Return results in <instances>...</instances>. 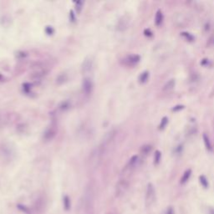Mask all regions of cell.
Returning <instances> with one entry per match:
<instances>
[{
	"mask_svg": "<svg viewBox=\"0 0 214 214\" xmlns=\"http://www.w3.org/2000/svg\"><path fill=\"white\" fill-rule=\"evenodd\" d=\"M141 60V57L137 54H128L121 59V64L125 66L133 67L136 65Z\"/></svg>",
	"mask_w": 214,
	"mask_h": 214,
	"instance_id": "1",
	"label": "cell"
},
{
	"mask_svg": "<svg viewBox=\"0 0 214 214\" xmlns=\"http://www.w3.org/2000/svg\"><path fill=\"white\" fill-rule=\"evenodd\" d=\"M82 90L86 95H90L93 90V83L90 78H86L83 79L82 82Z\"/></svg>",
	"mask_w": 214,
	"mask_h": 214,
	"instance_id": "2",
	"label": "cell"
},
{
	"mask_svg": "<svg viewBox=\"0 0 214 214\" xmlns=\"http://www.w3.org/2000/svg\"><path fill=\"white\" fill-rule=\"evenodd\" d=\"M154 197H155V189L151 183H149L146 190V202L148 203H151L154 200Z\"/></svg>",
	"mask_w": 214,
	"mask_h": 214,
	"instance_id": "3",
	"label": "cell"
},
{
	"mask_svg": "<svg viewBox=\"0 0 214 214\" xmlns=\"http://www.w3.org/2000/svg\"><path fill=\"white\" fill-rule=\"evenodd\" d=\"M92 67H93V60L91 58H87L82 64V72L85 74L89 73L92 70Z\"/></svg>",
	"mask_w": 214,
	"mask_h": 214,
	"instance_id": "4",
	"label": "cell"
},
{
	"mask_svg": "<svg viewBox=\"0 0 214 214\" xmlns=\"http://www.w3.org/2000/svg\"><path fill=\"white\" fill-rule=\"evenodd\" d=\"M56 132H57V130H56L55 126H51V127H50L46 131H45L44 136H43V138L46 140V141L52 140L54 136H55Z\"/></svg>",
	"mask_w": 214,
	"mask_h": 214,
	"instance_id": "5",
	"label": "cell"
},
{
	"mask_svg": "<svg viewBox=\"0 0 214 214\" xmlns=\"http://www.w3.org/2000/svg\"><path fill=\"white\" fill-rule=\"evenodd\" d=\"M191 175H192V170L191 169L186 170V171H185L184 173H183L182 178H181V180H180V183H181V184L184 185L185 183L187 182V181L189 180V178H190V177H191Z\"/></svg>",
	"mask_w": 214,
	"mask_h": 214,
	"instance_id": "6",
	"label": "cell"
},
{
	"mask_svg": "<svg viewBox=\"0 0 214 214\" xmlns=\"http://www.w3.org/2000/svg\"><path fill=\"white\" fill-rule=\"evenodd\" d=\"M137 162H138V157H137V156H134V157H132L130 159L127 166H126V168H127V169H132V168L135 167L136 165L137 164Z\"/></svg>",
	"mask_w": 214,
	"mask_h": 214,
	"instance_id": "7",
	"label": "cell"
},
{
	"mask_svg": "<svg viewBox=\"0 0 214 214\" xmlns=\"http://www.w3.org/2000/svg\"><path fill=\"white\" fill-rule=\"evenodd\" d=\"M163 21V14L161 10H158L156 14V17H155V23L157 26H160V25L162 23Z\"/></svg>",
	"mask_w": 214,
	"mask_h": 214,
	"instance_id": "8",
	"label": "cell"
},
{
	"mask_svg": "<svg viewBox=\"0 0 214 214\" xmlns=\"http://www.w3.org/2000/svg\"><path fill=\"white\" fill-rule=\"evenodd\" d=\"M128 22L129 20L126 19V17H123L122 19L119 21V23H118V29L123 30L124 29H126L128 25Z\"/></svg>",
	"mask_w": 214,
	"mask_h": 214,
	"instance_id": "9",
	"label": "cell"
},
{
	"mask_svg": "<svg viewBox=\"0 0 214 214\" xmlns=\"http://www.w3.org/2000/svg\"><path fill=\"white\" fill-rule=\"evenodd\" d=\"M148 78H149V72L144 71L139 76V82L141 83V84H144L148 80Z\"/></svg>",
	"mask_w": 214,
	"mask_h": 214,
	"instance_id": "10",
	"label": "cell"
},
{
	"mask_svg": "<svg viewBox=\"0 0 214 214\" xmlns=\"http://www.w3.org/2000/svg\"><path fill=\"white\" fill-rule=\"evenodd\" d=\"M174 86H175V80H174V79H170V80L165 85L164 87H163V90H165V91H169V90L173 89Z\"/></svg>",
	"mask_w": 214,
	"mask_h": 214,
	"instance_id": "11",
	"label": "cell"
},
{
	"mask_svg": "<svg viewBox=\"0 0 214 214\" xmlns=\"http://www.w3.org/2000/svg\"><path fill=\"white\" fill-rule=\"evenodd\" d=\"M199 182H200V184L203 186L205 189H207V188L208 187V181L205 176L202 175L199 177Z\"/></svg>",
	"mask_w": 214,
	"mask_h": 214,
	"instance_id": "12",
	"label": "cell"
},
{
	"mask_svg": "<svg viewBox=\"0 0 214 214\" xmlns=\"http://www.w3.org/2000/svg\"><path fill=\"white\" fill-rule=\"evenodd\" d=\"M203 141H204V144L206 148L208 150H212V145L211 142H210V140L208 138V136L206 135V134H203Z\"/></svg>",
	"mask_w": 214,
	"mask_h": 214,
	"instance_id": "13",
	"label": "cell"
},
{
	"mask_svg": "<svg viewBox=\"0 0 214 214\" xmlns=\"http://www.w3.org/2000/svg\"><path fill=\"white\" fill-rule=\"evenodd\" d=\"M151 150V146L150 145H145L141 147V152L143 154V155H147V154L150 153V151Z\"/></svg>",
	"mask_w": 214,
	"mask_h": 214,
	"instance_id": "14",
	"label": "cell"
},
{
	"mask_svg": "<svg viewBox=\"0 0 214 214\" xmlns=\"http://www.w3.org/2000/svg\"><path fill=\"white\" fill-rule=\"evenodd\" d=\"M64 208L66 211H69L70 209V200L68 196H65L64 197Z\"/></svg>",
	"mask_w": 214,
	"mask_h": 214,
	"instance_id": "15",
	"label": "cell"
},
{
	"mask_svg": "<svg viewBox=\"0 0 214 214\" xmlns=\"http://www.w3.org/2000/svg\"><path fill=\"white\" fill-rule=\"evenodd\" d=\"M161 152L159 150H156L155 154H154V162H155L156 165H158L159 162L161 161Z\"/></svg>",
	"mask_w": 214,
	"mask_h": 214,
	"instance_id": "16",
	"label": "cell"
},
{
	"mask_svg": "<svg viewBox=\"0 0 214 214\" xmlns=\"http://www.w3.org/2000/svg\"><path fill=\"white\" fill-rule=\"evenodd\" d=\"M167 123H168V119H167V117H163L162 119H161V124H160V126H159V129H160V130H163V129H165V127H166V125H167Z\"/></svg>",
	"mask_w": 214,
	"mask_h": 214,
	"instance_id": "17",
	"label": "cell"
},
{
	"mask_svg": "<svg viewBox=\"0 0 214 214\" xmlns=\"http://www.w3.org/2000/svg\"><path fill=\"white\" fill-rule=\"evenodd\" d=\"M182 35L183 36V37H185L186 39H187L188 41H193L194 39L193 36L191 34H189V33H186V32H182Z\"/></svg>",
	"mask_w": 214,
	"mask_h": 214,
	"instance_id": "18",
	"label": "cell"
},
{
	"mask_svg": "<svg viewBox=\"0 0 214 214\" xmlns=\"http://www.w3.org/2000/svg\"><path fill=\"white\" fill-rule=\"evenodd\" d=\"M166 214H175V213H174L173 207H169L166 209Z\"/></svg>",
	"mask_w": 214,
	"mask_h": 214,
	"instance_id": "19",
	"label": "cell"
},
{
	"mask_svg": "<svg viewBox=\"0 0 214 214\" xmlns=\"http://www.w3.org/2000/svg\"><path fill=\"white\" fill-rule=\"evenodd\" d=\"M183 108H184V106H177L174 107V108H172V110H173V111H178V110H182Z\"/></svg>",
	"mask_w": 214,
	"mask_h": 214,
	"instance_id": "20",
	"label": "cell"
},
{
	"mask_svg": "<svg viewBox=\"0 0 214 214\" xmlns=\"http://www.w3.org/2000/svg\"><path fill=\"white\" fill-rule=\"evenodd\" d=\"M145 34L146 36H151L152 35V32L150 31V29H146L145 30Z\"/></svg>",
	"mask_w": 214,
	"mask_h": 214,
	"instance_id": "21",
	"label": "cell"
},
{
	"mask_svg": "<svg viewBox=\"0 0 214 214\" xmlns=\"http://www.w3.org/2000/svg\"><path fill=\"white\" fill-rule=\"evenodd\" d=\"M208 213H209V214H214V208L213 207L209 208V211H208Z\"/></svg>",
	"mask_w": 214,
	"mask_h": 214,
	"instance_id": "22",
	"label": "cell"
},
{
	"mask_svg": "<svg viewBox=\"0 0 214 214\" xmlns=\"http://www.w3.org/2000/svg\"><path fill=\"white\" fill-rule=\"evenodd\" d=\"M213 43H214V39H213Z\"/></svg>",
	"mask_w": 214,
	"mask_h": 214,
	"instance_id": "23",
	"label": "cell"
}]
</instances>
